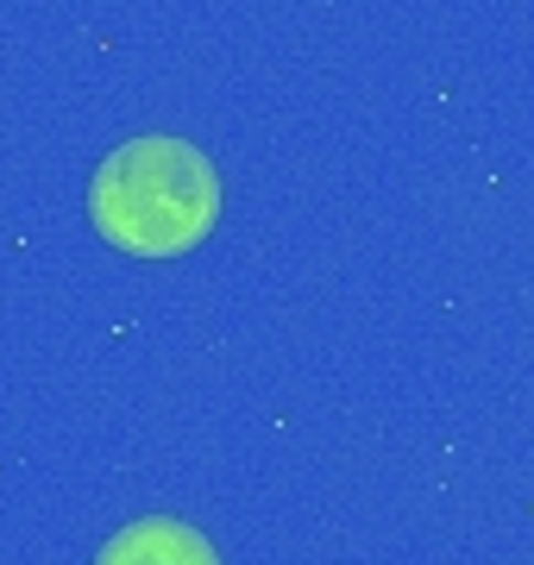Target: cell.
Returning <instances> with one entry per match:
<instances>
[{
	"mask_svg": "<svg viewBox=\"0 0 534 565\" xmlns=\"http://www.w3.org/2000/svg\"><path fill=\"white\" fill-rule=\"evenodd\" d=\"M88 214L95 233L132 258H177L207 239L221 214V177L189 139H126L88 182Z\"/></svg>",
	"mask_w": 534,
	"mask_h": 565,
	"instance_id": "obj_1",
	"label": "cell"
},
{
	"mask_svg": "<svg viewBox=\"0 0 534 565\" xmlns=\"http://www.w3.org/2000/svg\"><path fill=\"white\" fill-rule=\"evenodd\" d=\"M95 565H221V559H214V546H207L202 527L177 522V515H145V522L120 527L102 546Z\"/></svg>",
	"mask_w": 534,
	"mask_h": 565,
	"instance_id": "obj_2",
	"label": "cell"
}]
</instances>
